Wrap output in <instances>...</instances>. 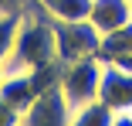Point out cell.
Here are the masks:
<instances>
[{"label":"cell","mask_w":132,"mask_h":126,"mask_svg":"<svg viewBox=\"0 0 132 126\" xmlns=\"http://www.w3.org/2000/svg\"><path fill=\"white\" fill-rule=\"evenodd\" d=\"M0 126H20V113L0 95Z\"/></svg>","instance_id":"obj_11"},{"label":"cell","mask_w":132,"mask_h":126,"mask_svg":"<svg viewBox=\"0 0 132 126\" xmlns=\"http://www.w3.org/2000/svg\"><path fill=\"white\" fill-rule=\"evenodd\" d=\"M4 79H7V65L0 61V85H4Z\"/></svg>","instance_id":"obj_15"},{"label":"cell","mask_w":132,"mask_h":126,"mask_svg":"<svg viewBox=\"0 0 132 126\" xmlns=\"http://www.w3.org/2000/svg\"><path fill=\"white\" fill-rule=\"evenodd\" d=\"M58 61V48H54V20L47 17V10L41 7V0L24 10L20 24H17V38H14V51L4 61L7 72L14 68H47Z\"/></svg>","instance_id":"obj_1"},{"label":"cell","mask_w":132,"mask_h":126,"mask_svg":"<svg viewBox=\"0 0 132 126\" xmlns=\"http://www.w3.org/2000/svg\"><path fill=\"white\" fill-rule=\"evenodd\" d=\"M112 126H132V109H122L112 116Z\"/></svg>","instance_id":"obj_14"},{"label":"cell","mask_w":132,"mask_h":126,"mask_svg":"<svg viewBox=\"0 0 132 126\" xmlns=\"http://www.w3.org/2000/svg\"><path fill=\"white\" fill-rule=\"evenodd\" d=\"M34 4V0H0V14H10V17H24V10H27Z\"/></svg>","instance_id":"obj_12"},{"label":"cell","mask_w":132,"mask_h":126,"mask_svg":"<svg viewBox=\"0 0 132 126\" xmlns=\"http://www.w3.org/2000/svg\"><path fill=\"white\" fill-rule=\"evenodd\" d=\"M71 106L61 92V85H47L34 102L20 113V126H71Z\"/></svg>","instance_id":"obj_4"},{"label":"cell","mask_w":132,"mask_h":126,"mask_svg":"<svg viewBox=\"0 0 132 126\" xmlns=\"http://www.w3.org/2000/svg\"><path fill=\"white\" fill-rule=\"evenodd\" d=\"M54 48L58 61H81V58H98L102 51V34L95 31L92 20H54Z\"/></svg>","instance_id":"obj_2"},{"label":"cell","mask_w":132,"mask_h":126,"mask_svg":"<svg viewBox=\"0 0 132 126\" xmlns=\"http://www.w3.org/2000/svg\"><path fill=\"white\" fill-rule=\"evenodd\" d=\"M115 55H132V20L102 38V51H98V58L109 61V58H115Z\"/></svg>","instance_id":"obj_8"},{"label":"cell","mask_w":132,"mask_h":126,"mask_svg":"<svg viewBox=\"0 0 132 126\" xmlns=\"http://www.w3.org/2000/svg\"><path fill=\"white\" fill-rule=\"evenodd\" d=\"M112 109L105 106V102H88V106H78L71 113V126H112Z\"/></svg>","instance_id":"obj_9"},{"label":"cell","mask_w":132,"mask_h":126,"mask_svg":"<svg viewBox=\"0 0 132 126\" xmlns=\"http://www.w3.org/2000/svg\"><path fill=\"white\" fill-rule=\"evenodd\" d=\"M51 20H88L92 0H41Z\"/></svg>","instance_id":"obj_7"},{"label":"cell","mask_w":132,"mask_h":126,"mask_svg":"<svg viewBox=\"0 0 132 126\" xmlns=\"http://www.w3.org/2000/svg\"><path fill=\"white\" fill-rule=\"evenodd\" d=\"M58 85L68 99V106H88L98 99V85H102V58H81V61H68L61 65Z\"/></svg>","instance_id":"obj_3"},{"label":"cell","mask_w":132,"mask_h":126,"mask_svg":"<svg viewBox=\"0 0 132 126\" xmlns=\"http://www.w3.org/2000/svg\"><path fill=\"white\" fill-rule=\"evenodd\" d=\"M109 61H112V65H119L122 72H129V75H132V55H115V58H109Z\"/></svg>","instance_id":"obj_13"},{"label":"cell","mask_w":132,"mask_h":126,"mask_svg":"<svg viewBox=\"0 0 132 126\" xmlns=\"http://www.w3.org/2000/svg\"><path fill=\"white\" fill-rule=\"evenodd\" d=\"M17 24L20 17H10V14H0V61H7L10 51H14V38H17Z\"/></svg>","instance_id":"obj_10"},{"label":"cell","mask_w":132,"mask_h":126,"mask_svg":"<svg viewBox=\"0 0 132 126\" xmlns=\"http://www.w3.org/2000/svg\"><path fill=\"white\" fill-rule=\"evenodd\" d=\"M88 20L95 24V31L105 38L112 34L115 27L132 20V0H92V14Z\"/></svg>","instance_id":"obj_6"},{"label":"cell","mask_w":132,"mask_h":126,"mask_svg":"<svg viewBox=\"0 0 132 126\" xmlns=\"http://www.w3.org/2000/svg\"><path fill=\"white\" fill-rule=\"evenodd\" d=\"M98 102H105L112 113L132 109V75L122 72L112 61H102V85H98Z\"/></svg>","instance_id":"obj_5"}]
</instances>
